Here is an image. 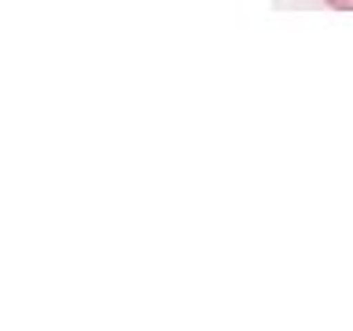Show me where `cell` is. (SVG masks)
Listing matches in <instances>:
<instances>
[{
	"label": "cell",
	"mask_w": 353,
	"mask_h": 331,
	"mask_svg": "<svg viewBox=\"0 0 353 331\" xmlns=\"http://www.w3.org/2000/svg\"><path fill=\"white\" fill-rule=\"evenodd\" d=\"M331 8H339V11H353V0H327Z\"/></svg>",
	"instance_id": "obj_1"
}]
</instances>
